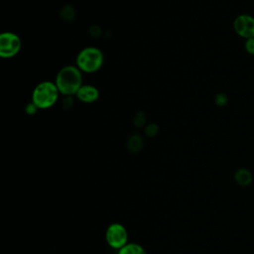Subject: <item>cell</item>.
Instances as JSON below:
<instances>
[{"mask_svg":"<svg viewBox=\"0 0 254 254\" xmlns=\"http://www.w3.org/2000/svg\"><path fill=\"white\" fill-rule=\"evenodd\" d=\"M55 83L61 94L75 95L82 85L81 70L76 65H65L58 71Z\"/></svg>","mask_w":254,"mask_h":254,"instance_id":"cell-1","label":"cell"},{"mask_svg":"<svg viewBox=\"0 0 254 254\" xmlns=\"http://www.w3.org/2000/svg\"><path fill=\"white\" fill-rule=\"evenodd\" d=\"M60 91L55 82L42 81L36 85L32 93V101L39 109H48L58 100Z\"/></svg>","mask_w":254,"mask_h":254,"instance_id":"cell-2","label":"cell"},{"mask_svg":"<svg viewBox=\"0 0 254 254\" xmlns=\"http://www.w3.org/2000/svg\"><path fill=\"white\" fill-rule=\"evenodd\" d=\"M104 57L102 52L95 47L82 49L76 57V66L84 72H95L103 64Z\"/></svg>","mask_w":254,"mask_h":254,"instance_id":"cell-3","label":"cell"},{"mask_svg":"<svg viewBox=\"0 0 254 254\" xmlns=\"http://www.w3.org/2000/svg\"><path fill=\"white\" fill-rule=\"evenodd\" d=\"M105 239L111 248L119 250L127 244L128 232L122 224L112 223L106 229Z\"/></svg>","mask_w":254,"mask_h":254,"instance_id":"cell-4","label":"cell"},{"mask_svg":"<svg viewBox=\"0 0 254 254\" xmlns=\"http://www.w3.org/2000/svg\"><path fill=\"white\" fill-rule=\"evenodd\" d=\"M21 49V39L12 32H4L0 35V56L5 59L16 56Z\"/></svg>","mask_w":254,"mask_h":254,"instance_id":"cell-5","label":"cell"},{"mask_svg":"<svg viewBox=\"0 0 254 254\" xmlns=\"http://www.w3.org/2000/svg\"><path fill=\"white\" fill-rule=\"evenodd\" d=\"M235 32L246 39L254 38V18L249 15L238 16L233 23Z\"/></svg>","mask_w":254,"mask_h":254,"instance_id":"cell-6","label":"cell"},{"mask_svg":"<svg viewBox=\"0 0 254 254\" xmlns=\"http://www.w3.org/2000/svg\"><path fill=\"white\" fill-rule=\"evenodd\" d=\"M75 96L83 103H93L99 97L98 89L90 84H82L77 90Z\"/></svg>","mask_w":254,"mask_h":254,"instance_id":"cell-7","label":"cell"},{"mask_svg":"<svg viewBox=\"0 0 254 254\" xmlns=\"http://www.w3.org/2000/svg\"><path fill=\"white\" fill-rule=\"evenodd\" d=\"M143 138L139 134H133L127 139V149L132 153L139 152L143 147Z\"/></svg>","mask_w":254,"mask_h":254,"instance_id":"cell-8","label":"cell"},{"mask_svg":"<svg viewBox=\"0 0 254 254\" xmlns=\"http://www.w3.org/2000/svg\"><path fill=\"white\" fill-rule=\"evenodd\" d=\"M118 254H147L145 249L137 243H127L121 249H119Z\"/></svg>","mask_w":254,"mask_h":254,"instance_id":"cell-9","label":"cell"},{"mask_svg":"<svg viewBox=\"0 0 254 254\" xmlns=\"http://www.w3.org/2000/svg\"><path fill=\"white\" fill-rule=\"evenodd\" d=\"M60 17L66 22H72L75 18V10L71 5H64L60 10Z\"/></svg>","mask_w":254,"mask_h":254,"instance_id":"cell-10","label":"cell"},{"mask_svg":"<svg viewBox=\"0 0 254 254\" xmlns=\"http://www.w3.org/2000/svg\"><path fill=\"white\" fill-rule=\"evenodd\" d=\"M133 123L137 128L145 127L147 124V116L144 111H138L133 118Z\"/></svg>","mask_w":254,"mask_h":254,"instance_id":"cell-11","label":"cell"},{"mask_svg":"<svg viewBox=\"0 0 254 254\" xmlns=\"http://www.w3.org/2000/svg\"><path fill=\"white\" fill-rule=\"evenodd\" d=\"M144 133L148 137H154L159 133V126L156 123H149L145 126Z\"/></svg>","mask_w":254,"mask_h":254,"instance_id":"cell-12","label":"cell"},{"mask_svg":"<svg viewBox=\"0 0 254 254\" xmlns=\"http://www.w3.org/2000/svg\"><path fill=\"white\" fill-rule=\"evenodd\" d=\"M38 110H39V108L37 107V105H36L33 101L29 102V103L26 105V107H25V112H26L28 115H35V114L38 112Z\"/></svg>","mask_w":254,"mask_h":254,"instance_id":"cell-13","label":"cell"},{"mask_svg":"<svg viewBox=\"0 0 254 254\" xmlns=\"http://www.w3.org/2000/svg\"><path fill=\"white\" fill-rule=\"evenodd\" d=\"M214 101L218 106H224L227 103V96L224 93H218L215 95Z\"/></svg>","mask_w":254,"mask_h":254,"instance_id":"cell-14","label":"cell"},{"mask_svg":"<svg viewBox=\"0 0 254 254\" xmlns=\"http://www.w3.org/2000/svg\"><path fill=\"white\" fill-rule=\"evenodd\" d=\"M89 34L91 37L93 38H98L100 35H101V29L99 26L97 25H92L90 28H89Z\"/></svg>","mask_w":254,"mask_h":254,"instance_id":"cell-15","label":"cell"},{"mask_svg":"<svg viewBox=\"0 0 254 254\" xmlns=\"http://www.w3.org/2000/svg\"><path fill=\"white\" fill-rule=\"evenodd\" d=\"M245 49L248 54L254 55V38L247 39L246 44H245Z\"/></svg>","mask_w":254,"mask_h":254,"instance_id":"cell-16","label":"cell"},{"mask_svg":"<svg viewBox=\"0 0 254 254\" xmlns=\"http://www.w3.org/2000/svg\"><path fill=\"white\" fill-rule=\"evenodd\" d=\"M73 105V100L71 96H65V98L63 100V108L64 109H70Z\"/></svg>","mask_w":254,"mask_h":254,"instance_id":"cell-17","label":"cell"}]
</instances>
